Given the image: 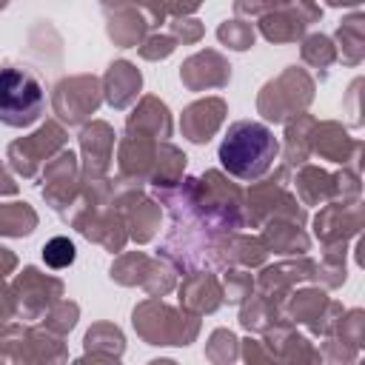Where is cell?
<instances>
[{
    "mask_svg": "<svg viewBox=\"0 0 365 365\" xmlns=\"http://www.w3.org/2000/svg\"><path fill=\"white\" fill-rule=\"evenodd\" d=\"M277 157V140L274 134L254 120H240L228 128L222 145H220V163L222 168L237 180H257L268 171V165Z\"/></svg>",
    "mask_w": 365,
    "mask_h": 365,
    "instance_id": "6da1fadb",
    "label": "cell"
},
{
    "mask_svg": "<svg viewBox=\"0 0 365 365\" xmlns=\"http://www.w3.org/2000/svg\"><path fill=\"white\" fill-rule=\"evenodd\" d=\"M46 103L40 80L20 66H0V123L11 128L31 125Z\"/></svg>",
    "mask_w": 365,
    "mask_h": 365,
    "instance_id": "7a4b0ae2",
    "label": "cell"
},
{
    "mask_svg": "<svg viewBox=\"0 0 365 365\" xmlns=\"http://www.w3.org/2000/svg\"><path fill=\"white\" fill-rule=\"evenodd\" d=\"M43 257H46V262H51V265L63 268L66 262H71V259H74V245H71L68 240L57 237V240H51V242L43 248Z\"/></svg>",
    "mask_w": 365,
    "mask_h": 365,
    "instance_id": "3957f363",
    "label": "cell"
}]
</instances>
